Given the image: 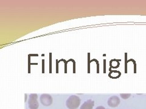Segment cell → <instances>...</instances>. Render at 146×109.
I'll list each match as a JSON object with an SVG mask.
<instances>
[{"mask_svg": "<svg viewBox=\"0 0 146 109\" xmlns=\"http://www.w3.org/2000/svg\"><path fill=\"white\" fill-rule=\"evenodd\" d=\"M80 101L79 97L75 95H72L67 99L66 105L69 109H77L80 106Z\"/></svg>", "mask_w": 146, "mask_h": 109, "instance_id": "1", "label": "cell"}, {"mask_svg": "<svg viewBox=\"0 0 146 109\" xmlns=\"http://www.w3.org/2000/svg\"><path fill=\"white\" fill-rule=\"evenodd\" d=\"M38 96L36 94H31L28 100V106L31 109H37L39 107V104L37 101Z\"/></svg>", "mask_w": 146, "mask_h": 109, "instance_id": "2", "label": "cell"}, {"mask_svg": "<svg viewBox=\"0 0 146 109\" xmlns=\"http://www.w3.org/2000/svg\"><path fill=\"white\" fill-rule=\"evenodd\" d=\"M40 102L44 106H49L52 104L53 99L52 97L49 94H43L40 98Z\"/></svg>", "mask_w": 146, "mask_h": 109, "instance_id": "3", "label": "cell"}, {"mask_svg": "<svg viewBox=\"0 0 146 109\" xmlns=\"http://www.w3.org/2000/svg\"><path fill=\"white\" fill-rule=\"evenodd\" d=\"M120 104V99L117 96H113L108 100V105L111 107H116Z\"/></svg>", "mask_w": 146, "mask_h": 109, "instance_id": "4", "label": "cell"}, {"mask_svg": "<svg viewBox=\"0 0 146 109\" xmlns=\"http://www.w3.org/2000/svg\"><path fill=\"white\" fill-rule=\"evenodd\" d=\"M94 105V101L91 99H88L85 101L80 107V109H93Z\"/></svg>", "mask_w": 146, "mask_h": 109, "instance_id": "5", "label": "cell"}, {"mask_svg": "<svg viewBox=\"0 0 146 109\" xmlns=\"http://www.w3.org/2000/svg\"><path fill=\"white\" fill-rule=\"evenodd\" d=\"M120 96L121 97L124 99H126L129 98L130 96H131V94L130 93H122V94H120Z\"/></svg>", "mask_w": 146, "mask_h": 109, "instance_id": "6", "label": "cell"}, {"mask_svg": "<svg viewBox=\"0 0 146 109\" xmlns=\"http://www.w3.org/2000/svg\"><path fill=\"white\" fill-rule=\"evenodd\" d=\"M96 109H106V108H105L103 106H99V107H96Z\"/></svg>", "mask_w": 146, "mask_h": 109, "instance_id": "7", "label": "cell"}]
</instances>
